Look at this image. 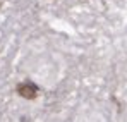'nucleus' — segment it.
Returning a JSON list of instances; mask_svg holds the SVG:
<instances>
[{"label":"nucleus","mask_w":127,"mask_h":122,"mask_svg":"<svg viewBox=\"0 0 127 122\" xmlns=\"http://www.w3.org/2000/svg\"><path fill=\"white\" fill-rule=\"evenodd\" d=\"M16 93L21 98H24V100H34L38 96L40 89H38V86L33 81H24V82H19L16 86Z\"/></svg>","instance_id":"1"},{"label":"nucleus","mask_w":127,"mask_h":122,"mask_svg":"<svg viewBox=\"0 0 127 122\" xmlns=\"http://www.w3.org/2000/svg\"><path fill=\"white\" fill-rule=\"evenodd\" d=\"M0 9H2V0H0Z\"/></svg>","instance_id":"2"}]
</instances>
